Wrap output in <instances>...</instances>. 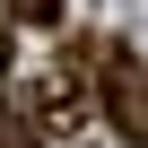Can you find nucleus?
<instances>
[{"label": "nucleus", "mask_w": 148, "mask_h": 148, "mask_svg": "<svg viewBox=\"0 0 148 148\" xmlns=\"http://www.w3.org/2000/svg\"><path fill=\"white\" fill-rule=\"evenodd\" d=\"M79 122H87V96H79V79H61V70H52V79H35V87H26V131H44V139H70Z\"/></svg>", "instance_id": "obj_2"}, {"label": "nucleus", "mask_w": 148, "mask_h": 148, "mask_svg": "<svg viewBox=\"0 0 148 148\" xmlns=\"http://www.w3.org/2000/svg\"><path fill=\"white\" fill-rule=\"evenodd\" d=\"M18 26H61V0H9Z\"/></svg>", "instance_id": "obj_3"}, {"label": "nucleus", "mask_w": 148, "mask_h": 148, "mask_svg": "<svg viewBox=\"0 0 148 148\" xmlns=\"http://www.w3.org/2000/svg\"><path fill=\"white\" fill-rule=\"evenodd\" d=\"M0 61H9V35H0Z\"/></svg>", "instance_id": "obj_4"}, {"label": "nucleus", "mask_w": 148, "mask_h": 148, "mask_svg": "<svg viewBox=\"0 0 148 148\" xmlns=\"http://www.w3.org/2000/svg\"><path fill=\"white\" fill-rule=\"evenodd\" d=\"M96 105H105V122H113V139H131V148H148V61H113L105 70V87H96Z\"/></svg>", "instance_id": "obj_1"}]
</instances>
